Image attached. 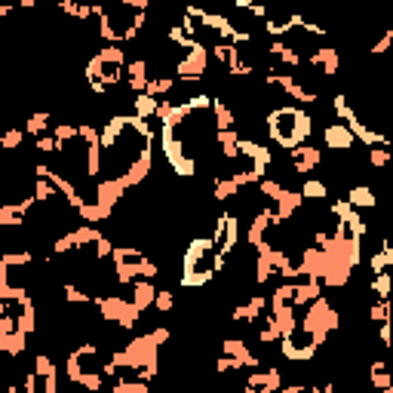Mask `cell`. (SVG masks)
<instances>
[{"label": "cell", "mask_w": 393, "mask_h": 393, "mask_svg": "<svg viewBox=\"0 0 393 393\" xmlns=\"http://www.w3.org/2000/svg\"><path fill=\"white\" fill-rule=\"evenodd\" d=\"M148 22V3L144 0H123V3H107L102 19H98V37L107 46L133 43L144 31Z\"/></svg>", "instance_id": "6da1fadb"}, {"label": "cell", "mask_w": 393, "mask_h": 393, "mask_svg": "<svg viewBox=\"0 0 393 393\" xmlns=\"http://www.w3.org/2000/svg\"><path fill=\"white\" fill-rule=\"evenodd\" d=\"M228 258L218 255L215 249L212 237H197L191 240V246L184 249V258H181V289H203L215 280V274L225 271Z\"/></svg>", "instance_id": "7a4b0ae2"}, {"label": "cell", "mask_w": 393, "mask_h": 393, "mask_svg": "<svg viewBox=\"0 0 393 393\" xmlns=\"http://www.w3.org/2000/svg\"><path fill=\"white\" fill-rule=\"evenodd\" d=\"M311 133H313V120L302 107H274L267 114V135H271L274 144L286 148V154L307 144Z\"/></svg>", "instance_id": "3957f363"}, {"label": "cell", "mask_w": 393, "mask_h": 393, "mask_svg": "<svg viewBox=\"0 0 393 393\" xmlns=\"http://www.w3.org/2000/svg\"><path fill=\"white\" fill-rule=\"evenodd\" d=\"M92 307L98 311V317H102V320L117 322L123 332H133L138 317H142V311H138V307L129 302V298H123V295H96Z\"/></svg>", "instance_id": "277c9868"}, {"label": "cell", "mask_w": 393, "mask_h": 393, "mask_svg": "<svg viewBox=\"0 0 393 393\" xmlns=\"http://www.w3.org/2000/svg\"><path fill=\"white\" fill-rule=\"evenodd\" d=\"M59 369L46 353H37L34 357V369H28L25 378H22V387L25 393H59V381H56Z\"/></svg>", "instance_id": "5b68a950"}, {"label": "cell", "mask_w": 393, "mask_h": 393, "mask_svg": "<svg viewBox=\"0 0 393 393\" xmlns=\"http://www.w3.org/2000/svg\"><path fill=\"white\" fill-rule=\"evenodd\" d=\"M212 243L215 249H218L221 258H230L234 255V249L240 246V215L237 212H221L218 218H215V228H212Z\"/></svg>", "instance_id": "8992f818"}, {"label": "cell", "mask_w": 393, "mask_h": 393, "mask_svg": "<svg viewBox=\"0 0 393 393\" xmlns=\"http://www.w3.org/2000/svg\"><path fill=\"white\" fill-rule=\"evenodd\" d=\"M206 68H209V46L206 43H197L194 50H188L184 56L179 59L172 77H179L181 83H194V80H203Z\"/></svg>", "instance_id": "52a82bcc"}, {"label": "cell", "mask_w": 393, "mask_h": 393, "mask_svg": "<svg viewBox=\"0 0 393 393\" xmlns=\"http://www.w3.org/2000/svg\"><path fill=\"white\" fill-rule=\"evenodd\" d=\"M322 144H326L329 151H335V154H350L353 148H357V138H353V133L344 126L341 120H335V123H329V126L322 129Z\"/></svg>", "instance_id": "ba28073f"}, {"label": "cell", "mask_w": 393, "mask_h": 393, "mask_svg": "<svg viewBox=\"0 0 393 393\" xmlns=\"http://www.w3.org/2000/svg\"><path fill=\"white\" fill-rule=\"evenodd\" d=\"M246 387H255L261 393H280L283 390V372L276 366L271 369H252L246 375Z\"/></svg>", "instance_id": "9c48e42d"}, {"label": "cell", "mask_w": 393, "mask_h": 393, "mask_svg": "<svg viewBox=\"0 0 393 393\" xmlns=\"http://www.w3.org/2000/svg\"><path fill=\"white\" fill-rule=\"evenodd\" d=\"M307 65H311V68H320L322 77H335L338 68H341V56H338L335 46H317V50L307 56Z\"/></svg>", "instance_id": "30bf717a"}, {"label": "cell", "mask_w": 393, "mask_h": 393, "mask_svg": "<svg viewBox=\"0 0 393 393\" xmlns=\"http://www.w3.org/2000/svg\"><path fill=\"white\" fill-rule=\"evenodd\" d=\"M289 160H292V172H295V175H307V172H313V169L322 163V151L311 148V144H302V148L289 151Z\"/></svg>", "instance_id": "8fae6325"}, {"label": "cell", "mask_w": 393, "mask_h": 393, "mask_svg": "<svg viewBox=\"0 0 393 393\" xmlns=\"http://www.w3.org/2000/svg\"><path fill=\"white\" fill-rule=\"evenodd\" d=\"M295 22H298V15H295V13H276V10H267L265 22H261V28H265L267 34L274 37V40H283L286 34H292Z\"/></svg>", "instance_id": "7c38bea8"}, {"label": "cell", "mask_w": 393, "mask_h": 393, "mask_svg": "<svg viewBox=\"0 0 393 393\" xmlns=\"http://www.w3.org/2000/svg\"><path fill=\"white\" fill-rule=\"evenodd\" d=\"M221 353H225V357H234L243 369H261V357H255V353L249 350V344L240 341V338H228V341H221Z\"/></svg>", "instance_id": "4fadbf2b"}, {"label": "cell", "mask_w": 393, "mask_h": 393, "mask_svg": "<svg viewBox=\"0 0 393 393\" xmlns=\"http://www.w3.org/2000/svg\"><path fill=\"white\" fill-rule=\"evenodd\" d=\"M265 307H267V298L265 295H249V302H243V304H237L234 311H230V320L234 322H255L265 317Z\"/></svg>", "instance_id": "5bb4252c"}, {"label": "cell", "mask_w": 393, "mask_h": 393, "mask_svg": "<svg viewBox=\"0 0 393 393\" xmlns=\"http://www.w3.org/2000/svg\"><path fill=\"white\" fill-rule=\"evenodd\" d=\"M344 200H348L357 212L359 209H375V206H378V194H375V188H369V184H353Z\"/></svg>", "instance_id": "9a60e30c"}, {"label": "cell", "mask_w": 393, "mask_h": 393, "mask_svg": "<svg viewBox=\"0 0 393 393\" xmlns=\"http://www.w3.org/2000/svg\"><path fill=\"white\" fill-rule=\"evenodd\" d=\"M157 286H154V283L151 280H138L135 283V286H133V298H129V302H133L135 307H138V311H148V307H154V302H157Z\"/></svg>", "instance_id": "2e32d148"}, {"label": "cell", "mask_w": 393, "mask_h": 393, "mask_svg": "<svg viewBox=\"0 0 393 393\" xmlns=\"http://www.w3.org/2000/svg\"><path fill=\"white\" fill-rule=\"evenodd\" d=\"M129 102H133V114H135L138 120H157L160 98H154V96H148V92H142V96H133Z\"/></svg>", "instance_id": "e0dca14e"}, {"label": "cell", "mask_w": 393, "mask_h": 393, "mask_svg": "<svg viewBox=\"0 0 393 393\" xmlns=\"http://www.w3.org/2000/svg\"><path fill=\"white\" fill-rule=\"evenodd\" d=\"M212 197L218 203H230L234 197H240V184H237L230 175H215L212 179Z\"/></svg>", "instance_id": "ac0fdd59"}, {"label": "cell", "mask_w": 393, "mask_h": 393, "mask_svg": "<svg viewBox=\"0 0 393 393\" xmlns=\"http://www.w3.org/2000/svg\"><path fill=\"white\" fill-rule=\"evenodd\" d=\"M369 384H372L375 390L393 387V366H387L384 359H375V363L369 366Z\"/></svg>", "instance_id": "d6986e66"}, {"label": "cell", "mask_w": 393, "mask_h": 393, "mask_svg": "<svg viewBox=\"0 0 393 393\" xmlns=\"http://www.w3.org/2000/svg\"><path fill=\"white\" fill-rule=\"evenodd\" d=\"M212 114H215V126H218V133H225V129H237V114H234V107H230L221 96L212 102Z\"/></svg>", "instance_id": "ffe728a7"}, {"label": "cell", "mask_w": 393, "mask_h": 393, "mask_svg": "<svg viewBox=\"0 0 393 393\" xmlns=\"http://www.w3.org/2000/svg\"><path fill=\"white\" fill-rule=\"evenodd\" d=\"M240 133L237 129H225V133H218V154L225 160H240Z\"/></svg>", "instance_id": "44dd1931"}, {"label": "cell", "mask_w": 393, "mask_h": 393, "mask_svg": "<svg viewBox=\"0 0 393 393\" xmlns=\"http://www.w3.org/2000/svg\"><path fill=\"white\" fill-rule=\"evenodd\" d=\"M25 332H13V335H0V353H3L6 359H15V357H22L25 353Z\"/></svg>", "instance_id": "7402d4cb"}, {"label": "cell", "mask_w": 393, "mask_h": 393, "mask_svg": "<svg viewBox=\"0 0 393 393\" xmlns=\"http://www.w3.org/2000/svg\"><path fill=\"white\" fill-rule=\"evenodd\" d=\"M261 320H265V326H261V332H258L261 344H267V348H271V344H280L283 338H286V335H283V326L276 322L274 313H267V317H261Z\"/></svg>", "instance_id": "603a6c76"}, {"label": "cell", "mask_w": 393, "mask_h": 393, "mask_svg": "<svg viewBox=\"0 0 393 393\" xmlns=\"http://www.w3.org/2000/svg\"><path fill=\"white\" fill-rule=\"evenodd\" d=\"M369 271H372L375 276H378V274H390L393 271V252H387L384 246H378V249L369 255Z\"/></svg>", "instance_id": "cb8c5ba5"}, {"label": "cell", "mask_w": 393, "mask_h": 393, "mask_svg": "<svg viewBox=\"0 0 393 393\" xmlns=\"http://www.w3.org/2000/svg\"><path fill=\"white\" fill-rule=\"evenodd\" d=\"M369 292H372V295H378V302H390V295H393V271H390V274L372 276V283H369Z\"/></svg>", "instance_id": "d4e9b609"}, {"label": "cell", "mask_w": 393, "mask_h": 393, "mask_svg": "<svg viewBox=\"0 0 393 393\" xmlns=\"http://www.w3.org/2000/svg\"><path fill=\"white\" fill-rule=\"evenodd\" d=\"M302 197L304 200H326L329 197V184L326 181H320V179H304L302 181Z\"/></svg>", "instance_id": "484cf974"}, {"label": "cell", "mask_w": 393, "mask_h": 393, "mask_svg": "<svg viewBox=\"0 0 393 393\" xmlns=\"http://www.w3.org/2000/svg\"><path fill=\"white\" fill-rule=\"evenodd\" d=\"M175 92V77H151L148 83V96L154 98H166Z\"/></svg>", "instance_id": "4316f807"}, {"label": "cell", "mask_w": 393, "mask_h": 393, "mask_svg": "<svg viewBox=\"0 0 393 393\" xmlns=\"http://www.w3.org/2000/svg\"><path fill=\"white\" fill-rule=\"evenodd\" d=\"M56 197H61V194L50 179H34V200L37 203H56Z\"/></svg>", "instance_id": "83f0119b"}, {"label": "cell", "mask_w": 393, "mask_h": 393, "mask_svg": "<svg viewBox=\"0 0 393 393\" xmlns=\"http://www.w3.org/2000/svg\"><path fill=\"white\" fill-rule=\"evenodd\" d=\"M50 114L46 111H40V114H34L28 123H25V133L31 135V138H40V135H50Z\"/></svg>", "instance_id": "f1b7e54d"}, {"label": "cell", "mask_w": 393, "mask_h": 393, "mask_svg": "<svg viewBox=\"0 0 393 393\" xmlns=\"http://www.w3.org/2000/svg\"><path fill=\"white\" fill-rule=\"evenodd\" d=\"M111 393H151L148 381H138V378H120L111 384Z\"/></svg>", "instance_id": "f546056e"}, {"label": "cell", "mask_w": 393, "mask_h": 393, "mask_svg": "<svg viewBox=\"0 0 393 393\" xmlns=\"http://www.w3.org/2000/svg\"><path fill=\"white\" fill-rule=\"evenodd\" d=\"M366 317L369 322H387L393 317V302H375V304H369V311H366Z\"/></svg>", "instance_id": "4dcf8cb0"}, {"label": "cell", "mask_w": 393, "mask_h": 393, "mask_svg": "<svg viewBox=\"0 0 393 393\" xmlns=\"http://www.w3.org/2000/svg\"><path fill=\"white\" fill-rule=\"evenodd\" d=\"M0 265L3 267H31L34 265V252H3V258H0Z\"/></svg>", "instance_id": "1f68e13d"}, {"label": "cell", "mask_w": 393, "mask_h": 393, "mask_svg": "<svg viewBox=\"0 0 393 393\" xmlns=\"http://www.w3.org/2000/svg\"><path fill=\"white\" fill-rule=\"evenodd\" d=\"M258 191H261V197H267L271 203H276V200L283 197V191H286V184H283L280 179H265L258 184Z\"/></svg>", "instance_id": "d6a6232c"}, {"label": "cell", "mask_w": 393, "mask_h": 393, "mask_svg": "<svg viewBox=\"0 0 393 393\" xmlns=\"http://www.w3.org/2000/svg\"><path fill=\"white\" fill-rule=\"evenodd\" d=\"M393 163V154L387 148H369V166L372 169H387Z\"/></svg>", "instance_id": "836d02e7"}, {"label": "cell", "mask_w": 393, "mask_h": 393, "mask_svg": "<svg viewBox=\"0 0 393 393\" xmlns=\"http://www.w3.org/2000/svg\"><path fill=\"white\" fill-rule=\"evenodd\" d=\"M172 307H175V295L169 289H160L157 292V302H154V311H157V313H169Z\"/></svg>", "instance_id": "e575fe53"}, {"label": "cell", "mask_w": 393, "mask_h": 393, "mask_svg": "<svg viewBox=\"0 0 393 393\" xmlns=\"http://www.w3.org/2000/svg\"><path fill=\"white\" fill-rule=\"evenodd\" d=\"M25 135H28L25 129H10V133L3 135V148H6V151H15L22 142H25Z\"/></svg>", "instance_id": "d590c367"}, {"label": "cell", "mask_w": 393, "mask_h": 393, "mask_svg": "<svg viewBox=\"0 0 393 393\" xmlns=\"http://www.w3.org/2000/svg\"><path fill=\"white\" fill-rule=\"evenodd\" d=\"M390 50H393V40H390V34H387V31H384V34L378 37V40L372 43V50H369V52H372V56H387Z\"/></svg>", "instance_id": "8d00e7d4"}, {"label": "cell", "mask_w": 393, "mask_h": 393, "mask_svg": "<svg viewBox=\"0 0 393 393\" xmlns=\"http://www.w3.org/2000/svg\"><path fill=\"white\" fill-rule=\"evenodd\" d=\"M317 393H335V381L322 384V387H320V384H317Z\"/></svg>", "instance_id": "74e56055"}, {"label": "cell", "mask_w": 393, "mask_h": 393, "mask_svg": "<svg viewBox=\"0 0 393 393\" xmlns=\"http://www.w3.org/2000/svg\"><path fill=\"white\" fill-rule=\"evenodd\" d=\"M234 393H261V390H255V387H240V390H234Z\"/></svg>", "instance_id": "f35d334b"}, {"label": "cell", "mask_w": 393, "mask_h": 393, "mask_svg": "<svg viewBox=\"0 0 393 393\" xmlns=\"http://www.w3.org/2000/svg\"><path fill=\"white\" fill-rule=\"evenodd\" d=\"M6 393H22V390L15 387V384H10V387H6Z\"/></svg>", "instance_id": "ab89813d"}]
</instances>
